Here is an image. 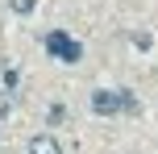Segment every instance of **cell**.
<instances>
[{
	"mask_svg": "<svg viewBox=\"0 0 158 154\" xmlns=\"http://www.w3.org/2000/svg\"><path fill=\"white\" fill-rule=\"evenodd\" d=\"M29 154H63V146L50 133H38V138H29Z\"/></svg>",
	"mask_w": 158,
	"mask_h": 154,
	"instance_id": "3",
	"label": "cell"
},
{
	"mask_svg": "<svg viewBox=\"0 0 158 154\" xmlns=\"http://www.w3.org/2000/svg\"><path fill=\"white\" fill-rule=\"evenodd\" d=\"M137 113V100L129 96V92H108V88H100V92H92V113H100V117H112V113Z\"/></svg>",
	"mask_w": 158,
	"mask_h": 154,
	"instance_id": "1",
	"label": "cell"
},
{
	"mask_svg": "<svg viewBox=\"0 0 158 154\" xmlns=\"http://www.w3.org/2000/svg\"><path fill=\"white\" fill-rule=\"evenodd\" d=\"M38 8V0H13V13H33Z\"/></svg>",
	"mask_w": 158,
	"mask_h": 154,
	"instance_id": "4",
	"label": "cell"
},
{
	"mask_svg": "<svg viewBox=\"0 0 158 154\" xmlns=\"http://www.w3.org/2000/svg\"><path fill=\"white\" fill-rule=\"evenodd\" d=\"M46 50H50L54 58H63V63H79V54H83V46H79L75 38H67L63 29L46 33Z\"/></svg>",
	"mask_w": 158,
	"mask_h": 154,
	"instance_id": "2",
	"label": "cell"
}]
</instances>
